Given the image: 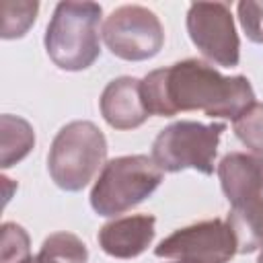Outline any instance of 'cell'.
Here are the masks:
<instances>
[{
    "mask_svg": "<svg viewBox=\"0 0 263 263\" xmlns=\"http://www.w3.org/2000/svg\"><path fill=\"white\" fill-rule=\"evenodd\" d=\"M142 97L150 115L173 117L185 111H203L212 119L232 121L255 103V90L247 76H222L214 66L195 58L146 74Z\"/></svg>",
    "mask_w": 263,
    "mask_h": 263,
    "instance_id": "6da1fadb",
    "label": "cell"
},
{
    "mask_svg": "<svg viewBox=\"0 0 263 263\" xmlns=\"http://www.w3.org/2000/svg\"><path fill=\"white\" fill-rule=\"evenodd\" d=\"M101 14L97 2H60L45 29V51L66 72L90 68L101 55Z\"/></svg>",
    "mask_w": 263,
    "mask_h": 263,
    "instance_id": "7a4b0ae2",
    "label": "cell"
},
{
    "mask_svg": "<svg viewBox=\"0 0 263 263\" xmlns=\"http://www.w3.org/2000/svg\"><path fill=\"white\" fill-rule=\"evenodd\" d=\"M107 158L105 134L92 121H70L53 138L47 154V171L64 191L84 189L103 171Z\"/></svg>",
    "mask_w": 263,
    "mask_h": 263,
    "instance_id": "3957f363",
    "label": "cell"
},
{
    "mask_svg": "<svg viewBox=\"0 0 263 263\" xmlns=\"http://www.w3.org/2000/svg\"><path fill=\"white\" fill-rule=\"evenodd\" d=\"M162 181V171L146 154L117 156L105 162L90 189V208L105 218L123 214L146 197Z\"/></svg>",
    "mask_w": 263,
    "mask_h": 263,
    "instance_id": "277c9868",
    "label": "cell"
},
{
    "mask_svg": "<svg viewBox=\"0 0 263 263\" xmlns=\"http://www.w3.org/2000/svg\"><path fill=\"white\" fill-rule=\"evenodd\" d=\"M224 129V123H199L189 119L175 121L154 138L152 160L162 173L193 168L203 175H212Z\"/></svg>",
    "mask_w": 263,
    "mask_h": 263,
    "instance_id": "5b68a950",
    "label": "cell"
},
{
    "mask_svg": "<svg viewBox=\"0 0 263 263\" xmlns=\"http://www.w3.org/2000/svg\"><path fill=\"white\" fill-rule=\"evenodd\" d=\"M101 37L109 51L125 62L154 58L164 45L160 18L146 6L123 4L115 8L101 27Z\"/></svg>",
    "mask_w": 263,
    "mask_h": 263,
    "instance_id": "8992f818",
    "label": "cell"
},
{
    "mask_svg": "<svg viewBox=\"0 0 263 263\" xmlns=\"http://www.w3.org/2000/svg\"><path fill=\"white\" fill-rule=\"evenodd\" d=\"M187 33L199 53L212 64L222 68L238 66L240 41L228 4L193 2L187 10Z\"/></svg>",
    "mask_w": 263,
    "mask_h": 263,
    "instance_id": "52a82bcc",
    "label": "cell"
},
{
    "mask_svg": "<svg viewBox=\"0 0 263 263\" xmlns=\"http://www.w3.org/2000/svg\"><path fill=\"white\" fill-rule=\"evenodd\" d=\"M236 253L234 232L220 218L179 228L154 247L156 257L187 263H228Z\"/></svg>",
    "mask_w": 263,
    "mask_h": 263,
    "instance_id": "ba28073f",
    "label": "cell"
},
{
    "mask_svg": "<svg viewBox=\"0 0 263 263\" xmlns=\"http://www.w3.org/2000/svg\"><path fill=\"white\" fill-rule=\"evenodd\" d=\"M103 119L115 129H136L148 117V109L142 97V80L134 76L113 78L99 99Z\"/></svg>",
    "mask_w": 263,
    "mask_h": 263,
    "instance_id": "9c48e42d",
    "label": "cell"
},
{
    "mask_svg": "<svg viewBox=\"0 0 263 263\" xmlns=\"http://www.w3.org/2000/svg\"><path fill=\"white\" fill-rule=\"evenodd\" d=\"M156 218L150 214H132L113 218L99 230L101 249L115 259H134L142 255L154 240Z\"/></svg>",
    "mask_w": 263,
    "mask_h": 263,
    "instance_id": "30bf717a",
    "label": "cell"
},
{
    "mask_svg": "<svg viewBox=\"0 0 263 263\" xmlns=\"http://www.w3.org/2000/svg\"><path fill=\"white\" fill-rule=\"evenodd\" d=\"M226 222L234 232L238 253L263 249V183L230 205Z\"/></svg>",
    "mask_w": 263,
    "mask_h": 263,
    "instance_id": "8fae6325",
    "label": "cell"
},
{
    "mask_svg": "<svg viewBox=\"0 0 263 263\" xmlns=\"http://www.w3.org/2000/svg\"><path fill=\"white\" fill-rule=\"evenodd\" d=\"M216 171L222 191L232 205L263 183V156L230 152L220 160Z\"/></svg>",
    "mask_w": 263,
    "mask_h": 263,
    "instance_id": "7c38bea8",
    "label": "cell"
},
{
    "mask_svg": "<svg viewBox=\"0 0 263 263\" xmlns=\"http://www.w3.org/2000/svg\"><path fill=\"white\" fill-rule=\"evenodd\" d=\"M35 146V132L23 117L4 113L0 117V166L8 168L21 162Z\"/></svg>",
    "mask_w": 263,
    "mask_h": 263,
    "instance_id": "4fadbf2b",
    "label": "cell"
},
{
    "mask_svg": "<svg viewBox=\"0 0 263 263\" xmlns=\"http://www.w3.org/2000/svg\"><path fill=\"white\" fill-rule=\"evenodd\" d=\"M2 39H18L23 37L35 23L39 12V2L16 0V2H2Z\"/></svg>",
    "mask_w": 263,
    "mask_h": 263,
    "instance_id": "5bb4252c",
    "label": "cell"
},
{
    "mask_svg": "<svg viewBox=\"0 0 263 263\" xmlns=\"http://www.w3.org/2000/svg\"><path fill=\"white\" fill-rule=\"evenodd\" d=\"M39 253L60 261V263H86L88 261V249L86 245L72 232H53L49 234Z\"/></svg>",
    "mask_w": 263,
    "mask_h": 263,
    "instance_id": "9a60e30c",
    "label": "cell"
},
{
    "mask_svg": "<svg viewBox=\"0 0 263 263\" xmlns=\"http://www.w3.org/2000/svg\"><path fill=\"white\" fill-rule=\"evenodd\" d=\"M236 138L257 156H263V103H253L232 121Z\"/></svg>",
    "mask_w": 263,
    "mask_h": 263,
    "instance_id": "2e32d148",
    "label": "cell"
},
{
    "mask_svg": "<svg viewBox=\"0 0 263 263\" xmlns=\"http://www.w3.org/2000/svg\"><path fill=\"white\" fill-rule=\"evenodd\" d=\"M31 257L27 230L16 222H4L0 228V263H25Z\"/></svg>",
    "mask_w": 263,
    "mask_h": 263,
    "instance_id": "e0dca14e",
    "label": "cell"
},
{
    "mask_svg": "<svg viewBox=\"0 0 263 263\" xmlns=\"http://www.w3.org/2000/svg\"><path fill=\"white\" fill-rule=\"evenodd\" d=\"M242 31L253 43H263V2L242 0L236 4Z\"/></svg>",
    "mask_w": 263,
    "mask_h": 263,
    "instance_id": "ac0fdd59",
    "label": "cell"
},
{
    "mask_svg": "<svg viewBox=\"0 0 263 263\" xmlns=\"http://www.w3.org/2000/svg\"><path fill=\"white\" fill-rule=\"evenodd\" d=\"M25 263H60V261H55V259H51V257H47V255H43V253H37L35 257L31 255Z\"/></svg>",
    "mask_w": 263,
    "mask_h": 263,
    "instance_id": "d6986e66",
    "label": "cell"
},
{
    "mask_svg": "<svg viewBox=\"0 0 263 263\" xmlns=\"http://www.w3.org/2000/svg\"><path fill=\"white\" fill-rule=\"evenodd\" d=\"M257 263H263V249H261V253H259V259H257Z\"/></svg>",
    "mask_w": 263,
    "mask_h": 263,
    "instance_id": "ffe728a7",
    "label": "cell"
},
{
    "mask_svg": "<svg viewBox=\"0 0 263 263\" xmlns=\"http://www.w3.org/2000/svg\"><path fill=\"white\" fill-rule=\"evenodd\" d=\"M168 263H187V261H179V259H171Z\"/></svg>",
    "mask_w": 263,
    "mask_h": 263,
    "instance_id": "44dd1931",
    "label": "cell"
}]
</instances>
